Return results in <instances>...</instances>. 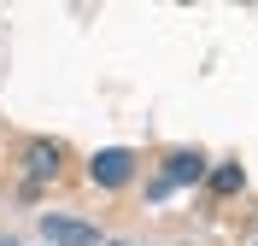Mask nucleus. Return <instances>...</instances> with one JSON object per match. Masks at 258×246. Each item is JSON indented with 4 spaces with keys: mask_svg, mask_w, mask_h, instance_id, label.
<instances>
[{
    "mask_svg": "<svg viewBox=\"0 0 258 246\" xmlns=\"http://www.w3.org/2000/svg\"><path fill=\"white\" fill-rule=\"evenodd\" d=\"M129 176H135V152L129 147H100L94 158H88V182H94V188H123Z\"/></svg>",
    "mask_w": 258,
    "mask_h": 246,
    "instance_id": "f03ea898",
    "label": "nucleus"
},
{
    "mask_svg": "<svg viewBox=\"0 0 258 246\" xmlns=\"http://www.w3.org/2000/svg\"><path fill=\"white\" fill-rule=\"evenodd\" d=\"M0 246H18V240H12V234H6V240H0Z\"/></svg>",
    "mask_w": 258,
    "mask_h": 246,
    "instance_id": "0eeeda50",
    "label": "nucleus"
},
{
    "mask_svg": "<svg viewBox=\"0 0 258 246\" xmlns=\"http://www.w3.org/2000/svg\"><path fill=\"white\" fill-rule=\"evenodd\" d=\"M59 164H64V147H59V141H47V135L24 147V170H30V188L53 182V176H59Z\"/></svg>",
    "mask_w": 258,
    "mask_h": 246,
    "instance_id": "20e7f679",
    "label": "nucleus"
},
{
    "mask_svg": "<svg viewBox=\"0 0 258 246\" xmlns=\"http://www.w3.org/2000/svg\"><path fill=\"white\" fill-rule=\"evenodd\" d=\"M206 152H194V147H182V152H170V158H164V170L153 182H159L164 194H176V188H194V182H206Z\"/></svg>",
    "mask_w": 258,
    "mask_h": 246,
    "instance_id": "f257e3e1",
    "label": "nucleus"
},
{
    "mask_svg": "<svg viewBox=\"0 0 258 246\" xmlns=\"http://www.w3.org/2000/svg\"><path fill=\"white\" fill-rule=\"evenodd\" d=\"M41 234H47L53 246H100V223H88V217H41Z\"/></svg>",
    "mask_w": 258,
    "mask_h": 246,
    "instance_id": "7ed1b4c3",
    "label": "nucleus"
},
{
    "mask_svg": "<svg viewBox=\"0 0 258 246\" xmlns=\"http://www.w3.org/2000/svg\"><path fill=\"white\" fill-rule=\"evenodd\" d=\"M206 182H211V194H241L246 170L241 164H217V170H206Z\"/></svg>",
    "mask_w": 258,
    "mask_h": 246,
    "instance_id": "39448f33",
    "label": "nucleus"
},
{
    "mask_svg": "<svg viewBox=\"0 0 258 246\" xmlns=\"http://www.w3.org/2000/svg\"><path fill=\"white\" fill-rule=\"evenodd\" d=\"M100 246H129V240H100Z\"/></svg>",
    "mask_w": 258,
    "mask_h": 246,
    "instance_id": "423d86ee",
    "label": "nucleus"
}]
</instances>
